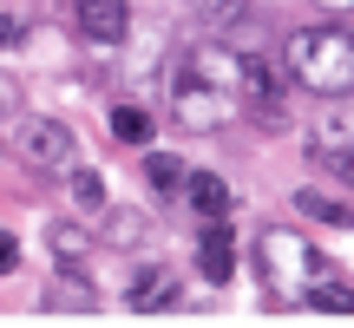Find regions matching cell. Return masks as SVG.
Instances as JSON below:
<instances>
[{
    "mask_svg": "<svg viewBox=\"0 0 354 328\" xmlns=\"http://www.w3.org/2000/svg\"><path fill=\"white\" fill-rule=\"evenodd\" d=\"M322 13H354V0H315Z\"/></svg>",
    "mask_w": 354,
    "mask_h": 328,
    "instance_id": "603a6c76",
    "label": "cell"
},
{
    "mask_svg": "<svg viewBox=\"0 0 354 328\" xmlns=\"http://www.w3.org/2000/svg\"><path fill=\"white\" fill-rule=\"evenodd\" d=\"M105 243H118V250L145 243V217L138 210H105Z\"/></svg>",
    "mask_w": 354,
    "mask_h": 328,
    "instance_id": "d6986e66",
    "label": "cell"
},
{
    "mask_svg": "<svg viewBox=\"0 0 354 328\" xmlns=\"http://www.w3.org/2000/svg\"><path fill=\"white\" fill-rule=\"evenodd\" d=\"M282 73H289V86L315 92V99H342V92H354V33L342 20L295 26L282 39Z\"/></svg>",
    "mask_w": 354,
    "mask_h": 328,
    "instance_id": "6da1fadb",
    "label": "cell"
},
{
    "mask_svg": "<svg viewBox=\"0 0 354 328\" xmlns=\"http://www.w3.org/2000/svg\"><path fill=\"white\" fill-rule=\"evenodd\" d=\"M46 250L59 256V269H86V256H92V230H86V224H46Z\"/></svg>",
    "mask_w": 354,
    "mask_h": 328,
    "instance_id": "7c38bea8",
    "label": "cell"
},
{
    "mask_svg": "<svg viewBox=\"0 0 354 328\" xmlns=\"http://www.w3.org/2000/svg\"><path fill=\"white\" fill-rule=\"evenodd\" d=\"M256 276L269 282V302H302V289L315 276H328V263H322V250L302 230L269 224L263 237H256Z\"/></svg>",
    "mask_w": 354,
    "mask_h": 328,
    "instance_id": "7a4b0ae2",
    "label": "cell"
},
{
    "mask_svg": "<svg viewBox=\"0 0 354 328\" xmlns=\"http://www.w3.org/2000/svg\"><path fill=\"white\" fill-rule=\"evenodd\" d=\"M184 73L203 79V86H216V92H236L243 46H230V39H197V46H184ZM236 112H243V105H236Z\"/></svg>",
    "mask_w": 354,
    "mask_h": 328,
    "instance_id": "8992f818",
    "label": "cell"
},
{
    "mask_svg": "<svg viewBox=\"0 0 354 328\" xmlns=\"http://www.w3.org/2000/svg\"><path fill=\"white\" fill-rule=\"evenodd\" d=\"M46 309H99V295H92L86 269H59V282L46 289Z\"/></svg>",
    "mask_w": 354,
    "mask_h": 328,
    "instance_id": "9a60e30c",
    "label": "cell"
},
{
    "mask_svg": "<svg viewBox=\"0 0 354 328\" xmlns=\"http://www.w3.org/2000/svg\"><path fill=\"white\" fill-rule=\"evenodd\" d=\"M236 105H243V112H250L263 131H282V125H289V73H282L269 53H250V46H243Z\"/></svg>",
    "mask_w": 354,
    "mask_h": 328,
    "instance_id": "3957f363",
    "label": "cell"
},
{
    "mask_svg": "<svg viewBox=\"0 0 354 328\" xmlns=\"http://www.w3.org/2000/svg\"><path fill=\"white\" fill-rule=\"evenodd\" d=\"M184 177H190V164L177 158V152H145V184H151L158 197H177Z\"/></svg>",
    "mask_w": 354,
    "mask_h": 328,
    "instance_id": "5bb4252c",
    "label": "cell"
},
{
    "mask_svg": "<svg viewBox=\"0 0 354 328\" xmlns=\"http://www.w3.org/2000/svg\"><path fill=\"white\" fill-rule=\"evenodd\" d=\"M66 190H73L79 210H105V177L86 171V164H66Z\"/></svg>",
    "mask_w": 354,
    "mask_h": 328,
    "instance_id": "e0dca14e",
    "label": "cell"
},
{
    "mask_svg": "<svg viewBox=\"0 0 354 328\" xmlns=\"http://www.w3.org/2000/svg\"><path fill=\"white\" fill-rule=\"evenodd\" d=\"M190 7H197L203 20H223V26H236V20H250V0H190Z\"/></svg>",
    "mask_w": 354,
    "mask_h": 328,
    "instance_id": "ffe728a7",
    "label": "cell"
},
{
    "mask_svg": "<svg viewBox=\"0 0 354 328\" xmlns=\"http://www.w3.org/2000/svg\"><path fill=\"white\" fill-rule=\"evenodd\" d=\"M151 131H158V118L145 105H112V138L118 145H151Z\"/></svg>",
    "mask_w": 354,
    "mask_h": 328,
    "instance_id": "2e32d148",
    "label": "cell"
},
{
    "mask_svg": "<svg viewBox=\"0 0 354 328\" xmlns=\"http://www.w3.org/2000/svg\"><path fill=\"white\" fill-rule=\"evenodd\" d=\"M197 276L203 282H230V276H236V237H230V217H203V230H197Z\"/></svg>",
    "mask_w": 354,
    "mask_h": 328,
    "instance_id": "9c48e42d",
    "label": "cell"
},
{
    "mask_svg": "<svg viewBox=\"0 0 354 328\" xmlns=\"http://www.w3.org/2000/svg\"><path fill=\"white\" fill-rule=\"evenodd\" d=\"M125 302H131V309H171V302H184V295H177V276H171L165 263H145L138 276H131Z\"/></svg>",
    "mask_w": 354,
    "mask_h": 328,
    "instance_id": "30bf717a",
    "label": "cell"
},
{
    "mask_svg": "<svg viewBox=\"0 0 354 328\" xmlns=\"http://www.w3.org/2000/svg\"><path fill=\"white\" fill-rule=\"evenodd\" d=\"M13 269H20V243L0 230V276H13Z\"/></svg>",
    "mask_w": 354,
    "mask_h": 328,
    "instance_id": "7402d4cb",
    "label": "cell"
},
{
    "mask_svg": "<svg viewBox=\"0 0 354 328\" xmlns=\"http://www.w3.org/2000/svg\"><path fill=\"white\" fill-rule=\"evenodd\" d=\"M73 20H79V39H92V46H125L131 33L125 0H73Z\"/></svg>",
    "mask_w": 354,
    "mask_h": 328,
    "instance_id": "ba28073f",
    "label": "cell"
},
{
    "mask_svg": "<svg viewBox=\"0 0 354 328\" xmlns=\"http://www.w3.org/2000/svg\"><path fill=\"white\" fill-rule=\"evenodd\" d=\"M328 152H354V92L322 99V112L308 118V158H328Z\"/></svg>",
    "mask_w": 354,
    "mask_h": 328,
    "instance_id": "52a82bcc",
    "label": "cell"
},
{
    "mask_svg": "<svg viewBox=\"0 0 354 328\" xmlns=\"http://www.w3.org/2000/svg\"><path fill=\"white\" fill-rule=\"evenodd\" d=\"M20 158L33 164V171H66V164L79 158V145H73V131L59 125V118H20Z\"/></svg>",
    "mask_w": 354,
    "mask_h": 328,
    "instance_id": "5b68a950",
    "label": "cell"
},
{
    "mask_svg": "<svg viewBox=\"0 0 354 328\" xmlns=\"http://www.w3.org/2000/svg\"><path fill=\"white\" fill-rule=\"evenodd\" d=\"M0 112H7V86H0Z\"/></svg>",
    "mask_w": 354,
    "mask_h": 328,
    "instance_id": "cb8c5ba5",
    "label": "cell"
},
{
    "mask_svg": "<svg viewBox=\"0 0 354 328\" xmlns=\"http://www.w3.org/2000/svg\"><path fill=\"white\" fill-rule=\"evenodd\" d=\"M171 118L184 131H216V125L236 118V92H216V86H203V79H190L184 66H177V79H171Z\"/></svg>",
    "mask_w": 354,
    "mask_h": 328,
    "instance_id": "277c9868",
    "label": "cell"
},
{
    "mask_svg": "<svg viewBox=\"0 0 354 328\" xmlns=\"http://www.w3.org/2000/svg\"><path fill=\"white\" fill-rule=\"evenodd\" d=\"M302 302L308 309H354V289H348V282H335V276H315L302 289Z\"/></svg>",
    "mask_w": 354,
    "mask_h": 328,
    "instance_id": "ac0fdd59",
    "label": "cell"
},
{
    "mask_svg": "<svg viewBox=\"0 0 354 328\" xmlns=\"http://www.w3.org/2000/svg\"><path fill=\"white\" fill-rule=\"evenodd\" d=\"M184 203H190L197 217H230V203H236V197H230V184H223L216 171H190V177H184Z\"/></svg>",
    "mask_w": 354,
    "mask_h": 328,
    "instance_id": "8fae6325",
    "label": "cell"
},
{
    "mask_svg": "<svg viewBox=\"0 0 354 328\" xmlns=\"http://www.w3.org/2000/svg\"><path fill=\"white\" fill-rule=\"evenodd\" d=\"M295 210H302V217H315V224L354 230V210H348L342 197H328V190H315V184H302V190H295Z\"/></svg>",
    "mask_w": 354,
    "mask_h": 328,
    "instance_id": "4fadbf2b",
    "label": "cell"
},
{
    "mask_svg": "<svg viewBox=\"0 0 354 328\" xmlns=\"http://www.w3.org/2000/svg\"><path fill=\"white\" fill-rule=\"evenodd\" d=\"M308 164H315V171H328L335 184H348V190H354V152H328V158H308Z\"/></svg>",
    "mask_w": 354,
    "mask_h": 328,
    "instance_id": "44dd1931",
    "label": "cell"
}]
</instances>
